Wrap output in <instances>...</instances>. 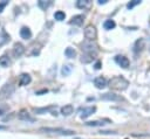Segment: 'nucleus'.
<instances>
[{"mask_svg": "<svg viewBox=\"0 0 150 139\" xmlns=\"http://www.w3.org/2000/svg\"><path fill=\"white\" fill-rule=\"evenodd\" d=\"M109 88L112 90H117V91H123L128 88L129 82L123 77V76H114L110 78L109 83H108Z\"/></svg>", "mask_w": 150, "mask_h": 139, "instance_id": "f257e3e1", "label": "nucleus"}, {"mask_svg": "<svg viewBox=\"0 0 150 139\" xmlns=\"http://www.w3.org/2000/svg\"><path fill=\"white\" fill-rule=\"evenodd\" d=\"M81 49L83 51V54H90L93 56H96L98 53V46L95 41L91 40H84L81 43Z\"/></svg>", "mask_w": 150, "mask_h": 139, "instance_id": "f03ea898", "label": "nucleus"}, {"mask_svg": "<svg viewBox=\"0 0 150 139\" xmlns=\"http://www.w3.org/2000/svg\"><path fill=\"white\" fill-rule=\"evenodd\" d=\"M40 131L47 132V133H55V134H61V135H74L75 131L73 130H66L62 127H41Z\"/></svg>", "mask_w": 150, "mask_h": 139, "instance_id": "7ed1b4c3", "label": "nucleus"}, {"mask_svg": "<svg viewBox=\"0 0 150 139\" xmlns=\"http://www.w3.org/2000/svg\"><path fill=\"white\" fill-rule=\"evenodd\" d=\"M14 90H15L14 85L8 84V83L4 84V85L1 86V89H0V100H5V99L9 98V97L13 95Z\"/></svg>", "mask_w": 150, "mask_h": 139, "instance_id": "20e7f679", "label": "nucleus"}, {"mask_svg": "<svg viewBox=\"0 0 150 139\" xmlns=\"http://www.w3.org/2000/svg\"><path fill=\"white\" fill-rule=\"evenodd\" d=\"M96 36H97L96 28H95L93 25H88V26L84 28V37H86V40L95 41Z\"/></svg>", "mask_w": 150, "mask_h": 139, "instance_id": "39448f33", "label": "nucleus"}, {"mask_svg": "<svg viewBox=\"0 0 150 139\" xmlns=\"http://www.w3.org/2000/svg\"><path fill=\"white\" fill-rule=\"evenodd\" d=\"M115 62H116L120 67H122V68H124V69H127V68L130 65V62H129L128 57H125V56H123V55H116V56H115Z\"/></svg>", "mask_w": 150, "mask_h": 139, "instance_id": "423d86ee", "label": "nucleus"}, {"mask_svg": "<svg viewBox=\"0 0 150 139\" xmlns=\"http://www.w3.org/2000/svg\"><path fill=\"white\" fill-rule=\"evenodd\" d=\"M95 111H96V107L95 106H86V107H83V109L80 110V117L82 119H86L89 116H91Z\"/></svg>", "mask_w": 150, "mask_h": 139, "instance_id": "0eeeda50", "label": "nucleus"}, {"mask_svg": "<svg viewBox=\"0 0 150 139\" xmlns=\"http://www.w3.org/2000/svg\"><path fill=\"white\" fill-rule=\"evenodd\" d=\"M25 53V46L20 42H15L13 46V54L15 57H20Z\"/></svg>", "mask_w": 150, "mask_h": 139, "instance_id": "6e6552de", "label": "nucleus"}, {"mask_svg": "<svg viewBox=\"0 0 150 139\" xmlns=\"http://www.w3.org/2000/svg\"><path fill=\"white\" fill-rule=\"evenodd\" d=\"M101 98L104 99V100H112V102H117V100H122L123 99L121 96H118L116 93H112V92H107V93L102 95Z\"/></svg>", "mask_w": 150, "mask_h": 139, "instance_id": "1a4fd4ad", "label": "nucleus"}, {"mask_svg": "<svg viewBox=\"0 0 150 139\" xmlns=\"http://www.w3.org/2000/svg\"><path fill=\"white\" fill-rule=\"evenodd\" d=\"M144 48H145V40L144 39H138L135 42V44H134V51H135V54L141 53Z\"/></svg>", "mask_w": 150, "mask_h": 139, "instance_id": "9d476101", "label": "nucleus"}, {"mask_svg": "<svg viewBox=\"0 0 150 139\" xmlns=\"http://www.w3.org/2000/svg\"><path fill=\"white\" fill-rule=\"evenodd\" d=\"M83 21H84V15L77 14V15H74V16L70 19L69 23H70V25H74V26H81V25L83 23Z\"/></svg>", "mask_w": 150, "mask_h": 139, "instance_id": "9b49d317", "label": "nucleus"}, {"mask_svg": "<svg viewBox=\"0 0 150 139\" xmlns=\"http://www.w3.org/2000/svg\"><path fill=\"white\" fill-rule=\"evenodd\" d=\"M94 85L97 88V89H103L107 86V79L103 77V76H98L94 79Z\"/></svg>", "mask_w": 150, "mask_h": 139, "instance_id": "f8f14e48", "label": "nucleus"}, {"mask_svg": "<svg viewBox=\"0 0 150 139\" xmlns=\"http://www.w3.org/2000/svg\"><path fill=\"white\" fill-rule=\"evenodd\" d=\"M18 118H19L20 120H25V121H30V123L34 121V118L30 117V114H29L27 111H25V110H22V111H20V112L18 113Z\"/></svg>", "mask_w": 150, "mask_h": 139, "instance_id": "ddd939ff", "label": "nucleus"}, {"mask_svg": "<svg viewBox=\"0 0 150 139\" xmlns=\"http://www.w3.org/2000/svg\"><path fill=\"white\" fill-rule=\"evenodd\" d=\"M20 36L23 39V40H29L30 37H32V32H30V29L28 28V27H22L21 29H20Z\"/></svg>", "mask_w": 150, "mask_h": 139, "instance_id": "4468645a", "label": "nucleus"}, {"mask_svg": "<svg viewBox=\"0 0 150 139\" xmlns=\"http://www.w3.org/2000/svg\"><path fill=\"white\" fill-rule=\"evenodd\" d=\"M90 6H91L90 0H77L76 1V7L80 9H86V8H89Z\"/></svg>", "mask_w": 150, "mask_h": 139, "instance_id": "2eb2a0df", "label": "nucleus"}, {"mask_svg": "<svg viewBox=\"0 0 150 139\" xmlns=\"http://www.w3.org/2000/svg\"><path fill=\"white\" fill-rule=\"evenodd\" d=\"M30 81H32V78H30V76H29L28 74H21V75H20V79H19V84H20L21 86H23V85L29 84Z\"/></svg>", "mask_w": 150, "mask_h": 139, "instance_id": "dca6fc26", "label": "nucleus"}, {"mask_svg": "<svg viewBox=\"0 0 150 139\" xmlns=\"http://www.w3.org/2000/svg\"><path fill=\"white\" fill-rule=\"evenodd\" d=\"M73 111H74V107H73L71 104H67V105H64V106L61 107V113L63 116H69V114L73 113Z\"/></svg>", "mask_w": 150, "mask_h": 139, "instance_id": "f3484780", "label": "nucleus"}, {"mask_svg": "<svg viewBox=\"0 0 150 139\" xmlns=\"http://www.w3.org/2000/svg\"><path fill=\"white\" fill-rule=\"evenodd\" d=\"M52 4H53L52 0H39V1H38V6H39L41 9H43V11H46Z\"/></svg>", "mask_w": 150, "mask_h": 139, "instance_id": "a211bd4d", "label": "nucleus"}, {"mask_svg": "<svg viewBox=\"0 0 150 139\" xmlns=\"http://www.w3.org/2000/svg\"><path fill=\"white\" fill-rule=\"evenodd\" d=\"M103 27H104V29H107V30L114 29V28L116 27V22H115L114 20H111V19H108V20H105V21L103 22Z\"/></svg>", "mask_w": 150, "mask_h": 139, "instance_id": "6ab92c4d", "label": "nucleus"}, {"mask_svg": "<svg viewBox=\"0 0 150 139\" xmlns=\"http://www.w3.org/2000/svg\"><path fill=\"white\" fill-rule=\"evenodd\" d=\"M8 41H9V35L5 30H1L0 32V47L4 46V44H6Z\"/></svg>", "mask_w": 150, "mask_h": 139, "instance_id": "aec40b11", "label": "nucleus"}, {"mask_svg": "<svg viewBox=\"0 0 150 139\" xmlns=\"http://www.w3.org/2000/svg\"><path fill=\"white\" fill-rule=\"evenodd\" d=\"M9 64H11V60H9V57H8L7 55L0 56V65H1V67L7 68V67H9Z\"/></svg>", "mask_w": 150, "mask_h": 139, "instance_id": "412c9836", "label": "nucleus"}, {"mask_svg": "<svg viewBox=\"0 0 150 139\" xmlns=\"http://www.w3.org/2000/svg\"><path fill=\"white\" fill-rule=\"evenodd\" d=\"M64 55L68 57V58H74L76 56V50L71 47H67L66 50H64Z\"/></svg>", "mask_w": 150, "mask_h": 139, "instance_id": "4be33fe9", "label": "nucleus"}, {"mask_svg": "<svg viewBox=\"0 0 150 139\" xmlns=\"http://www.w3.org/2000/svg\"><path fill=\"white\" fill-rule=\"evenodd\" d=\"M94 57L95 56H93V55H90V54H82V56H81V62L82 63H90V62H93V60H94Z\"/></svg>", "mask_w": 150, "mask_h": 139, "instance_id": "5701e85b", "label": "nucleus"}, {"mask_svg": "<svg viewBox=\"0 0 150 139\" xmlns=\"http://www.w3.org/2000/svg\"><path fill=\"white\" fill-rule=\"evenodd\" d=\"M73 70V67L71 65H63L62 69H61V74L62 76H68Z\"/></svg>", "mask_w": 150, "mask_h": 139, "instance_id": "b1692460", "label": "nucleus"}, {"mask_svg": "<svg viewBox=\"0 0 150 139\" xmlns=\"http://www.w3.org/2000/svg\"><path fill=\"white\" fill-rule=\"evenodd\" d=\"M55 106H47V107H41V109H34V112H36V113H39V114H42V113H46V112H48V111H50V110H53Z\"/></svg>", "mask_w": 150, "mask_h": 139, "instance_id": "393cba45", "label": "nucleus"}, {"mask_svg": "<svg viewBox=\"0 0 150 139\" xmlns=\"http://www.w3.org/2000/svg\"><path fill=\"white\" fill-rule=\"evenodd\" d=\"M54 18H55V20H57V21H62V20H64L66 14H64V12H62V11H57V12H55Z\"/></svg>", "mask_w": 150, "mask_h": 139, "instance_id": "a878e982", "label": "nucleus"}, {"mask_svg": "<svg viewBox=\"0 0 150 139\" xmlns=\"http://www.w3.org/2000/svg\"><path fill=\"white\" fill-rule=\"evenodd\" d=\"M105 123H103L102 120H94V121H87L86 123V125L87 126H103Z\"/></svg>", "mask_w": 150, "mask_h": 139, "instance_id": "bb28decb", "label": "nucleus"}, {"mask_svg": "<svg viewBox=\"0 0 150 139\" xmlns=\"http://www.w3.org/2000/svg\"><path fill=\"white\" fill-rule=\"evenodd\" d=\"M139 4H141V0H131L130 2L127 4V8H128V9H131V8H134L135 6H137V5H139Z\"/></svg>", "mask_w": 150, "mask_h": 139, "instance_id": "cd10ccee", "label": "nucleus"}, {"mask_svg": "<svg viewBox=\"0 0 150 139\" xmlns=\"http://www.w3.org/2000/svg\"><path fill=\"white\" fill-rule=\"evenodd\" d=\"M8 5V1L7 0H2V1H0V13L5 9V7Z\"/></svg>", "mask_w": 150, "mask_h": 139, "instance_id": "c85d7f7f", "label": "nucleus"}, {"mask_svg": "<svg viewBox=\"0 0 150 139\" xmlns=\"http://www.w3.org/2000/svg\"><path fill=\"white\" fill-rule=\"evenodd\" d=\"M7 111H8V106H7V105H2V106H0V116L5 114Z\"/></svg>", "mask_w": 150, "mask_h": 139, "instance_id": "c756f323", "label": "nucleus"}, {"mask_svg": "<svg viewBox=\"0 0 150 139\" xmlns=\"http://www.w3.org/2000/svg\"><path fill=\"white\" fill-rule=\"evenodd\" d=\"M107 1L108 0H98L97 2H98V5H104V4H107Z\"/></svg>", "mask_w": 150, "mask_h": 139, "instance_id": "7c9ffc66", "label": "nucleus"}, {"mask_svg": "<svg viewBox=\"0 0 150 139\" xmlns=\"http://www.w3.org/2000/svg\"><path fill=\"white\" fill-rule=\"evenodd\" d=\"M100 68H101V62H97L95 64V69H100Z\"/></svg>", "mask_w": 150, "mask_h": 139, "instance_id": "2f4dec72", "label": "nucleus"}, {"mask_svg": "<svg viewBox=\"0 0 150 139\" xmlns=\"http://www.w3.org/2000/svg\"><path fill=\"white\" fill-rule=\"evenodd\" d=\"M47 92V90H41V91H36V95H40V93H45Z\"/></svg>", "mask_w": 150, "mask_h": 139, "instance_id": "473e14b6", "label": "nucleus"}, {"mask_svg": "<svg viewBox=\"0 0 150 139\" xmlns=\"http://www.w3.org/2000/svg\"><path fill=\"white\" fill-rule=\"evenodd\" d=\"M7 127L6 126H4V125H0V130H6Z\"/></svg>", "mask_w": 150, "mask_h": 139, "instance_id": "72a5a7b5", "label": "nucleus"}, {"mask_svg": "<svg viewBox=\"0 0 150 139\" xmlns=\"http://www.w3.org/2000/svg\"><path fill=\"white\" fill-rule=\"evenodd\" d=\"M149 26H150V20H149Z\"/></svg>", "mask_w": 150, "mask_h": 139, "instance_id": "f704fd0d", "label": "nucleus"}]
</instances>
